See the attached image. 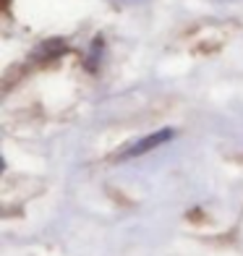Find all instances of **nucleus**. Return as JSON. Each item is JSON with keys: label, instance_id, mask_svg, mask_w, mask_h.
<instances>
[{"label": "nucleus", "instance_id": "obj_1", "mask_svg": "<svg viewBox=\"0 0 243 256\" xmlns=\"http://www.w3.org/2000/svg\"><path fill=\"white\" fill-rule=\"evenodd\" d=\"M172 136H176V131H172V128H162V131H157V134H152V136L138 138L131 149H126L123 157H138V154H144V152H152V149H157L160 144L170 142Z\"/></svg>", "mask_w": 243, "mask_h": 256}]
</instances>
